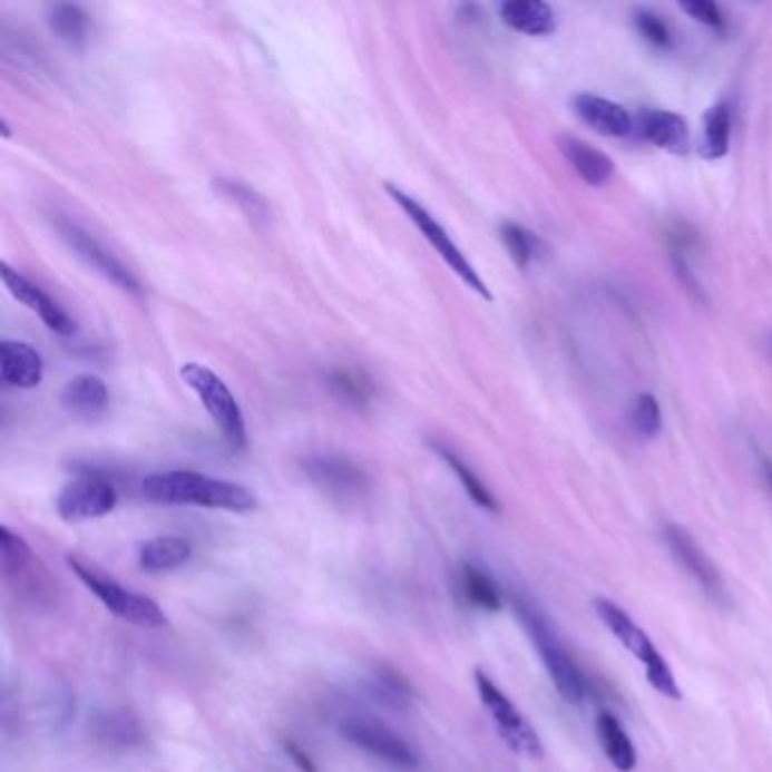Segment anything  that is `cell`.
Returning a JSON list of instances; mask_svg holds the SVG:
<instances>
[{
	"label": "cell",
	"instance_id": "cell-26",
	"mask_svg": "<svg viewBox=\"0 0 772 772\" xmlns=\"http://www.w3.org/2000/svg\"><path fill=\"white\" fill-rule=\"evenodd\" d=\"M329 388L338 399L356 408H365L377 394V388L370 381V377L354 370H335L329 377Z\"/></svg>",
	"mask_w": 772,
	"mask_h": 772
},
{
	"label": "cell",
	"instance_id": "cell-21",
	"mask_svg": "<svg viewBox=\"0 0 772 772\" xmlns=\"http://www.w3.org/2000/svg\"><path fill=\"white\" fill-rule=\"evenodd\" d=\"M193 555V546L184 537H157L138 550V567L146 574H162L184 567Z\"/></svg>",
	"mask_w": 772,
	"mask_h": 772
},
{
	"label": "cell",
	"instance_id": "cell-11",
	"mask_svg": "<svg viewBox=\"0 0 772 772\" xmlns=\"http://www.w3.org/2000/svg\"><path fill=\"white\" fill-rule=\"evenodd\" d=\"M0 276H3V284L12 293L14 300L26 304L30 311H35L50 331L57 335H74L76 333V320L70 317L50 295H46L39 286H35L30 278H26L21 272L12 270L8 263L0 265Z\"/></svg>",
	"mask_w": 772,
	"mask_h": 772
},
{
	"label": "cell",
	"instance_id": "cell-28",
	"mask_svg": "<svg viewBox=\"0 0 772 772\" xmlns=\"http://www.w3.org/2000/svg\"><path fill=\"white\" fill-rule=\"evenodd\" d=\"M501 241H504L506 250L510 252L512 261L521 270H526L539 252V238L517 223H504L501 225Z\"/></svg>",
	"mask_w": 772,
	"mask_h": 772
},
{
	"label": "cell",
	"instance_id": "cell-24",
	"mask_svg": "<svg viewBox=\"0 0 772 772\" xmlns=\"http://www.w3.org/2000/svg\"><path fill=\"white\" fill-rule=\"evenodd\" d=\"M460 587L469 605L482 612H499L501 609V592L499 585L491 580L482 569L473 565H462L460 569Z\"/></svg>",
	"mask_w": 772,
	"mask_h": 772
},
{
	"label": "cell",
	"instance_id": "cell-6",
	"mask_svg": "<svg viewBox=\"0 0 772 772\" xmlns=\"http://www.w3.org/2000/svg\"><path fill=\"white\" fill-rule=\"evenodd\" d=\"M385 190L390 193V197L405 211V216L417 225V229L424 234V238L429 241V245L442 256V261L465 281V284L478 293L482 300H491V293L487 289V284L482 281V276L478 274V270L469 263V258L462 254V250L453 243V238L447 234V229L429 214V211L421 206L414 197H410L408 193H403L401 188L388 184Z\"/></svg>",
	"mask_w": 772,
	"mask_h": 772
},
{
	"label": "cell",
	"instance_id": "cell-7",
	"mask_svg": "<svg viewBox=\"0 0 772 772\" xmlns=\"http://www.w3.org/2000/svg\"><path fill=\"white\" fill-rule=\"evenodd\" d=\"M473 677H476V688H478L482 707L487 710L491 721H495L501 739L517 754L528 756V759H541L544 756V745L539 741V734L526 721V716L512 705V700L495 682H491L489 675H485L480 668H476Z\"/></svg>",
	"mask_w": 772,
	"mask_h": 772
},
{
	"label": "cell",
	"instance_id": "cell-17",
	"mask_svg": "<svg viewBox=\"0 0 772 772\" xmlns=\"http://www.w3.org/2000/svg\"><path fill=\"white\" fill-rule=\"evenodd\" d=\"M557 148L585 184L605 186L612 179L614 162L605 153L587 146L585 140L567 134L557 138Z\"/></svg>",
	"mask_w": 772,
	"mask_h": 772
},
{
	"label": "cell",
	"instance_id": "cell-36",
	"mask_svg": "<svg viewBox=\"0 0 772 772\" xmlns=\"http://www.w3.org/2000/svg\"><path fill=\"white\" fill-rule=\"evenodd\" d=\"M763 471H765V478H768V482H770V487H772V465L765 462V465H763Z\"/></svg>",
	"mask_w": 772,
	"mask_h": 772
},
{
	"label": "cell",
	"instance_id": "cell-35",
	"mask_svg": "<svg viewBox=\"0 0 772 772\" xmlns=\"http://www.w3.org/2000/svg\"><path fill=\"white\" fill-rule=\"evenodd\" d=\"M284 750L289 754V759L297 765L300 772H317V765H315L313 756L295 739H284Z\"/></svg>",
	"mask_w": 772,
	"mask_h": 772
},
{
	"label": "cell",
	"instance_id": "cell-27",
	"mask_svg": "<svg viewBox=\"0 0 772 772\" xmlns=\"http://www.w3.org/2000/svg\"><path fill=\"white\" fill-rule=\"evenodd\" d=\"M368 684H370L372 695H374L379 702H383V705H388V707L401 710V707H405L408 702L412 700V688H410V684H408L397 671H392V668H388V666L374 668V673L370 675Z\"/></svg>",
	"mask_w": 772,
	"mask_h": 772
},
{
	"label": "cell",
	"instance_id": "cell-12",
	"mask_svg": "<svg viewBox=\"0 0 772 772\" xmlns=\"http://www.w3.org/2000/svg\"><path fill=\"white\" fill-rule=\"evenodd\" d=\"M664 539L677 559V565L702 587V592H707L716 600L723 598L725 587L723 580L716 571V567L710 561V557L702 553V548L695 544V539L682 528V526H666L664 528Z\"/></svg>",
	"mask_w": 772,
	"mask_h": 772
},
{
	"label": "cell",
	"instance_id": "cell-2",
	"mask_svg": "<svg viewBox=\"0 0 772 772\" xmlns=\"http://www.w3.org/2000/svg\"><path fill=\"white\" fill-rule=\"evenodd\" d=\"M512 605H515L519 620L524 623V627L528 632V637L532 639V646L537 648L557 693L567 702H571V705H578V702L585 697V680H583L578 666L574 664L569 653L561 648V644L557 642L548 620L539 614V609L535 605H530L528 600H524L519 596H512Z\"/></svg>",
	"mask_w": 772,
	"mask_h": 772
},
{
	"label": "cell",
	"instance_id": "cell-3",
	"mask_svg": "<svg viewBox=\"0 0 772 772\" xmlns=\"http://www.w3.org/2000/svg\"><path fill=\"white\" fill-rule=\"evenodd\" d=\"M594 607H596L598 618L607 625L612 635L623 644V648H627L632 655L642 662V666L646 668V677H648L651 686L671 700H682V691L675 682L673 671L668 668L662 653L655 648L653 639L635 620H632V616L625 614L616 603H612L607 598H596Z\"/></svg>",
	"mask_w": 772,
	"mask_h": 772
},
{
	"label": "cell",
	"instance_id": "cell-20",
	"mask_svg": "<svg viewBox=\"0 0 772 772\" xmlns=\"http://www.w3.org/2000/svg\"><path fill=\"white\" fill-rule=\"evenodd\" d=\"M499 12L504 23L521 35L546 37L555 32V12L541 0H508Z\"/></svg>",
	"mask_w": 772,
	"mask_h": 772
},
{
	"label": "cell",
	"instance_id": "cell-19",
	"mask_svg": "<svg viewBox=\"0 0 772 772\" xmlns=\"http://www.w3.org/2000/svg\"><path fill=\"white\" fill-rule=\"evenodd\" d=\"M730 138H732V107L730 102L721 100L712 105L705 118H702V131L697 140L700 157L707 162H719L727 157Z\"/></svg>",
	"mask_w": 772,
	"mask_h": 772
},
{
	"label": "cell",
	"instance_id": "cell-29",
	"mask_svg": "<svg viewBox=\"0 0 772 772\" xmlns=\"http://www.w3.org/2000/svg\"><path fill=\"white\" fill-rule=\"evenodd\" d=\"M0 557H3L6 574L19 576L30 567L32 548L21 535H17L8 526H3L0 528Z\"/></svg>",
	"mask_w": 772,
	"mask_h": 772
},
{
	"label": "cell",
	"instance_id": "cell-15",
	"mask_svg": "<svg viewBox=\"0 0 772 772\" xmlns=\"http://www.w3.org/2000/svg\"><path fill=\"white\" fill-rule=\"evenodd\" d=\"M574 109L580 116L585 125H589L594 131L603 136H627L635 127V118L629 116V111L607 98L594 96V94H578L574 98Z\"/></svg>",
	"mask_w": 772,
	"mask_h": 772
},
{
	"label": "cell",
	"instance_id": "cell-13",
	"mask_svg": "<svg viewBox=\"0 0 772 772\" xmlns=\"http://www.w3.org/2000/svg\"><path fill=\"white\" fill-rule=\"evenodd\" d=\"M59 234L70 245V250H76L89 265H94L98 272L111 278L118 289L131 295H140V284L136 281V276L96 238H91V234H87L74 223H59Z\"/></svg>",
	"mask_w": 772,
	"mask_h": 772
},
{
	"label": "cell",
	"instance_id": "cell-32",
	"mask_svg": "<svg viewBox=\"0 0 772 772\" xmlns=\"http://www.w3.org/2000/svg\"><path fill=\"white\" fill-rule=\"evenodd\" d=\"M218 188L223 195H227L229 199L238 202L250 216L254 218H265L267 216V206L265 202L245 184L241 182H232V179H218Z\"/></svg>",
	"mask_w": 772,
	"mask_h": 772
},
{
	"label": "cell",
	"instance_id": "cell-23",
	"mask_svg": "<svg viewBox=\"0 0 772 772\" xmlns=\"http://www.w3.org/2000/svg\"><path fill=\"white\" fill-rule=\"evenodd\" d=\"M48 26L59 41L70 48H82L89 37V17L80 6L61 3L50 8Z\"/></svg>",
	"mask_w": 772,
	"mask_h": 772
},
{
	"label": "cell",
	"instance_id": "cell-34",
	"mask_svg": "<svg viewBox=\"0 0 772 772\" xmlns=\"http://www.w3.org/2000/svg\"><path fill=\"white\" fill-rule=\"evenodd\" d=\"M102 736L107 739H120L123 743H129L131 734H138V727L134 723H129L127 719H118V716H109V719H102V725L98 730Z\"/></svg>",
	"mask_w": 772,
	"mask_h": 772
},
{
	"label": "cell",
	"instance_id": "cell-4",
	"mask_svg": "<svg viewBox=\"0 0 772 772\" xmlns=\"http://www.w3.org/2000/svg\"><path fill=\"white\" fill-rule=\"evenodd\" d=\"M182 381L199 397L202 405L211 414V419L216 421V427L223 431V438L234 451H245L247 449V429H245V417L243 410L227 388V383L208 368L199 363H186L179 370Z\"/></svg>",
	"mask_w": 772,
	"mask_h": 772
},
{
	"label": "cell",
	"instance_id": "cell-10",
	"mask_svg": "<svg viewBox=\"0 0 772 772\" xmlns=\"http://www.w3.org/2000/svg\"><path fill=\"white\" fill-rule=\"evenodd\" d=\"M304 471L322 491L340 501L359 499L370 485L368 473L359 465L340 456H311L304 460Z\"/></svg>",
	"mask_w": 772,
	"mask_h": 772
},
{
	"label": "cell",
	"instance_id": "cell-18",
	"mask_svg": "<svg viewBox=\"0 0 772 772\" xmlns=\"http://www.w3.org/2000/svg\"><path fill=\"white\" fill-rule=\"evenodd\" d=\"M109 403V390L102 379L94 374H80L70 379L61 390V405L80 419H96Z\"/></svg>",
	"mask_w": 772,
	"mask_h": 772
},
{
	"label": "cell",
	"instance_id": "cell-33",
	"mask_svg": "<svg viewBox=\"0 0 772 772\" xmlns=\"http://www.w3.org/2000/svg\"><path fill=\"white\" fill-rule=\"evenodd\" d=\"M680 8L702 26H707V28L719 30V32L725 30V14H723L721 6L712 3V0H684V3H680Z\"/></svg>",
	"mask_w": 772,
	"mask_h": 772
},
{
	"label": "cell",
	"instance_id": "cell-9",
	"mask_svg": "<svg viewBox=\"0 0 772 772\" xmlns=\"http://www.w3.org/2000/svg\"><path fill=\"white\" fill-rule=\"evenodd\" d=\"M116 501L118 495L107 478L87 473L63 485L57 497V515L70 524L100 519L116 508Z\"/></svg>",
	"mask_w": 772,
	"mask_h": 772
},
{
	"label": "cell",
	"instance_id": "cell-16",
	"mask_svg": "<svg viewBox=\"0 0 772 772\" xmlns=\"http://www.w3.org/2000/svg\"><path fill=\"white\" fill-rule=\"evenodd\" d=\"M0 379L12 388H37L43 379V359L28 342H0Z\"/></svg>",
	"mask_w": 772,
	"mask_h": 772
},
{
	"label": "cell",
	"instance_id": "cell-30",
	"mask_svg": "<svg viewBox=\"0 0 772 772\" xmlns=\"http://www.w3.org/2000/svg\"><path fill=\"white\" fill-rule=\"evenodd\" d=\"M632 427L642 438H657L662 431V410L653 394L644 392L637 397L635 408H632Z\"/></svg>",
	"mask_w": 772,
	"mask_h": 772
},
{
	"label": "cell",
	"instance_id": "cell-14",
	"mask_svg": "<svg viewBox=\"0 0 772 772\" xmlns=\"http://www.w3.org/2000/svg\"><path fill=\"white\" fill-rule=\"evenodd\" d=\"M639 134L659 150L686 155L691 150V129L684 116L666 109H644L639 114Z\"/></svg>",
	"mask_w": 772,
	"mask_h": 772
},
{
	"label": "cell",
	"instance_id": "cell-25",
	"mask_svg": "<svg viewBox=\"0 0 772 772\" xmlns=\"http://www.w3.org/2000/svg\"><path fill=\"white\" fill-rule=\"evenodd\" d=\"M431 447H433V451L451 467V471L460 478V482H462V487H465V491H467V495H469V499L478 506V508H482V510H487V512H501V508H499V504H497V499H495V495H491V491L485 487V482L449 449V447H444V444H440V442H431Z\"/></svg>",
	"mask_w": 772,
	"mask_h": 772
},
{
	"label": "cell",
	"instance_id": "cell-31",
	"mask_svg": "<svg viewBox=\"0 0 772 772\" xmlns=\"http://www.w3.org/2000/svg\"><path fill=\"white\" fill-rule=\"evenodd\" d=\"M635 26H637L639 35H642L651 46H655V48H671L673 35H671L668 23H666L659 14H655V12H651V10H639V12L635 14Z\"/></svg>",
	"mask_w": 772,
	"mask_h": 772
},
{
	"label": "cell",
	"instance_id": "cell-8",
	"mask_svg": "<svg viewBox=\"0 0 772 772\" xmlns=\"http://www.w3.org/2000/svg\"><path fill=\"white\" fill-rule=\"evenodd\" d=\"M340 732L351 745H356L359 750L372 754L374 759L392 768L414 770L419 765V756L410 747V743L377 719L346 716L340 725Z\"/></svg>",
	"mask_w": 772,
	"mask_h": 772
},
{
	"label": "cell",
	"instance_id": "cell-22",
	"mask_svg": "<svg viewBox=\"0 0 772 772\" xmlns=\"http://www.w3.org/2000/svg\"><path fill=\"white\" fill-rule=\"evenodd\" d=\"M596 732H598V741L603 745L605 756L612 761V765L620 772H629L635 770L637 765V750L635 743L629 741V736L625 734L623 725L616 721V716L603 712L596 719Z\"/></svg>",
	"mask_w": 772,
	"mask_h": 772
},
{
	"label": "cell",
	"instance_id": "cell-37",
	"mask_svg": "<svg viewBox=\"0 0 772 772\" xmlns=\"http://www.w3.org/2000/svg\"><path fill=\"white\" fill-rule=\"evenodd\" d=\"M770 351H772V335H770Z\"/></svg>",
	"mask_w": 772,
	"mask_h": 772
},
{
	"label": "cell",
	"instance_id": "cell-1",
	"mask_svg": "<svg viewBox=\"0 0 772 772\" xmlns=\"http://www.w3.org/2000/svg\"><path fill=\"white\" fill-rule=\"evenodd\" d=\"M140 491L148 501L159 506H195L238 515L258 508V499L247 487L197 471L153 473L140 485Z\"/></svg>",
	"mask_w": 772,
	"mask_h": 772
},
{
	"label": "cell",
	"instance_id": "cell-5",
	"mask_svg": "<svg viewBox=\"0 0 772 772\" xmlns=\"http://www.w3.org/2000/svg\"><path fill=\"white\" fill-rule=\"evenodd\" d=\"M68 567L74 571L80 583L120 620L125 623H134V625H144V627H164L168 625V616L164 614V609L159 607L157 600L136 594L127 587H123L120 583L102 576L100 571L87 567L85 561H80L78 557H68Z\"/></svg>",
	"mask_w": 772,
	"mask_h": 772
}]
</instances>
